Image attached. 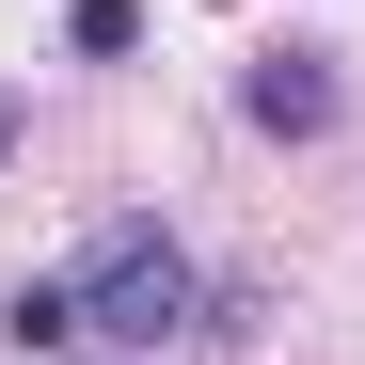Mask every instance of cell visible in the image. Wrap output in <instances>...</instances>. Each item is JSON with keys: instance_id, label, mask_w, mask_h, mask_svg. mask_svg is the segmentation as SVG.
I'll return each instance as SVG.
<instances>
[{"instance_id": "cell-2", "label": "cell", "mask_w": 365, "mask_h": 365, "mask_svg": "<svg viewBox=\"0 0 365 365\" xmlns=\"http://www.w3.org/2000/svg\"><path fill=\"white\" fill-rule=\"evenodd\" d=\"M238 128H255V143H334L349 128L334 48H255V64H238Z\"/></svg>"}, {"instance_id": "cell-4", "label": "cell", "mask_w": 365, "mask_h": 365, "mask_svg": "<svg viewBox=\"0 0 365 365\" xmlns=\"http://www.w3.org/2000/svg\"><path fill=\"white\" fill-rule=\"evenodd\" d=\"M64 64H143V0H64Z\"/></svg>"}, {"instance_id": "cell-1", "label": "cell", "mask_w": 365, "mask_h": 365, "mask_svg": "<svg viewBox=\"0 0 365 365\" xmlns=\"http://www.w3.org/2000/svg\"><path fill=\"white\" fill-rule=\"evenodd\" d=\"M80 318H96V349H128V365H159L175 334L207 318V270H191V238H175L159 207H111L96 238H80Z\"/></svg>"}, {"instance_id": "cell-5", "label": "cell", "mask_w": 365, "mask_h": 365, "mask_svg": "<svg viewBox=\"0 0 365 365\" xmlns=\"http://www.w3.org/2000/svg\"><path fill=\"white\" fill-rule=\"evenodd\" d=\"M16 143H32V96H16V80H0V159H16Z\"/></svg>"}, {"instance_id": "cell-3", "label": "cell", "mask_w": 365, "mask_h": 365, "mask_svg": "<svg viewBox=\"0 0 365 365\" xmlns=\"http://www.w3.org/2000/svg\"><path fill=\"white\" fill-rule=\"evenodd\" d=\"M0 349H16V365H64V349H96V318H80V270H16V286H0Z\"/></svg>"}]
</instances>
